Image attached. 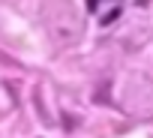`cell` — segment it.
Returning <instances> with one entry per match:
<instances>
[]
</instances>
